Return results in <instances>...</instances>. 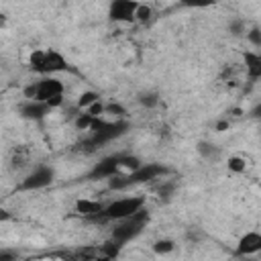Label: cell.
<instances>
[{
	"label": "cell",
	"instance_id": "6da1fadb",
	"mask_svg": "<svg viewBox=\"0 0 261 261\" xmlns=\"http://www.w3.org/2000/svg\"><path fill=\"white\" fill-rule=\"evenodd\" d=\"M167 173H169V167H165L163 163H141L137 169H130L126 173L118 171L116 175L108 177V190L122 192V190H128L133 186L151 184V181H155Z\"/></svg>",
	"mask_w": 261,
	"mask_h": 261
},
{
	"label": "cell",
	"instance_id": "7a4b0ae2",
	"mask_svg": "<svg viewBox=\"0 0 261 261\" xmlns=\"http://www.w3.org/2000/svg\"><path fill=\"white\" fill-rule=\"evenodd\" d=\"M63 92H65V86L59 77L41 75V80H37L35 84H29L22 94L27 100H41V102H47L51 108H59L63 104Z\"/></svg>",
	"mask_w": 261,
	"mask_h": 261
},
{
	"label": "cell",
	"instance_id": "3957f363",
	"mask_svg": "<svg viewBox=\"0 0 261 261\" xmlns=\"http://www.w3.org/2000/svg\"><path fill=\"white\" fill-rule=\"evenodd\" d=\"M29 69L39 75H55L69 71V61L57 49H35L29 55Z\"/></svg>",
	"mask_w": 261,
	"mask_h": 261
},
{
	"label": "cell",
	"instance_id": "277c9868",
	"mask_svg": "<svg viewBox=\"0 0 261 261\" xmlns=\"http://www.w3.org/2000/svg\"><path fill=\"white\" fill-rule=\"evenodd\" d=\"M149 222H151V214H149V210L143 206V208H139L137 212L128 214V216H124V218H120V220H114V228H112L110 237H112L114 241L126 245V243H130L133 239H137V237L147 228Z\"/></svg>",
	"mask_w": 261,
	"mask_h": 261
},
{
	"label": "cell",
	"instance_id": "5b68a950",
	"mask_svg": "<svg viewBox=\"0 0 261 261\" xmlns=\"http://www.w3.org/2000/svg\"><path fill=\"white\" fill-rule=\"evenodd\" d=\"M143 206H145V198L143 196L118 198V200H112V202L104 204L102 212H98L90 222H114V220H120V218L133 214V212H137Z\"/></svg>",
	"mask_w": 261,
	"mask_h": 261
},
{
	"label": "cell",
	"instance_id": "8992f818",
	"mask_svg": "<svg viewBox=\"0 0 261 261\" xmlns=\"http://www.w3.org/2000/svg\"><path fill=\"white\" fill-rule=\"evenodd\" d=\"M130 128V122L126 118H114V120H102V116L94 118L90 124V137L98 147L108 145L114 139H120Z\"/></svg>",
	"mask_w": 261,
	"mask_h": 261
},
{
	"label": "cell",
	"instance_id": "52a82bcc",
	"mask_svg": "<svg viewBox=\"0 0 261 261\" xmlns=\"http://www.w3.org/2000/svg\"><path fill=\"white\" fill-rule=\"evenodd\" d=\"M53 179H55V169L51 165H37L18 181L16 192H37L49 188Z\"/></svg>",
	"mask_w": 261,
	"mask_h": 261
},
{
	"label": "cell",
	"instance_id": "ba28073f",
	"mask_svg": "<svg viewBox=\"0 0 261 261\" xmlns=\"http://www.w3.org/2000/svg\"><path fill=\"white\" fill-rule=\"evenodd\" d=\"M118 171H122V153H112L102 157L98 163H94L88 173L84 175L86 181H100V179H108L112 175H116Z\"/></svg>",
	"mask_w": 261,
	"mask_h": 261
},
{
	"label": "cell",
	"instance_id": "9c48e42d",
	"mask_svg": "<svg viewBox=\"0 0 261 261\" xmlns=\"http://www.w3.org/2000/svg\"><path fill=\"white\" fill-rule=\"evenodd\" d=\"M137 0H110L108 2V18L112 22H135Z\"/></svg>",
	"mask_w": 261,
	"mask_h": 261
},
{
	"label": "cell",
	"instance_id": "30bf717a",
	"mask_svg": "<svg viewBox=\"0 0 261 261\" xmlns=\"http://www.w3.org/2000/svg\"><path fill=\"white\" fill-rule=\"evenodd\" d=\"M51 110L53 108L47 102H41V100H24L22 104H18V114L24 120H33V122H39V120L47 118Z\"/></svg>",
	"mask_w": 261,
	"mask_h": 261
},
{
	"label": "cell",
	"instance_id": "8fae6325",
	"mask_svg": "<svg viewBox=\"0 0 261 261\" xmlns=\"http://www.w3.org/2000/svg\"><path fill=\"white\" fill-rule=\"evenodd\" d=\"M261 251V234L257 232V230H249V232H245L241 239H239V243H237V255L239 257H249V255H255V253H259Z\"/></svg>",
	"mask_w": 261,
	"mask_h": 261
},
{
	"label": "cell",
	"instance_id": "7c38bea8",
	"mask_svg": "<svg viewBox=\"0 0 261 261\" xmlns=\"http://www.w3.org/2000/svg\"><path fill=\"white\" fill-rule=\"evenodd\" d=\"M102 208H104V202H100V200H90V198H80V200H75V204H73V212L77 214V216H82L84 220H92L98 212H102Z\"/></svg>",
	"mask_w": 261,
	"mask_h": 261
},
{
	"label": "cell",
	"instance_id": "4fadbf2b",
	"mask_svg": "<svg viewBox=\"0 0 261 261\" xmlns=\"http://www.w3.org/2000/svg\"><path fill=\"white\" fill-rule=\"evenodd\" d=\"M243 59H245V73L249 82L261 80V55L257 51H245Z\"/></svg>",
	"mask_w": 261,
	"mask_h": 261
},
{
	"label": "cell",
	"instance_id": "5bb4252c",
	"mask_svg": "<svg viewBox=\"0 0 261 261\" xmlns=\"http://www.w3.org/2000/svg\"><path fill=\"white\" fill-rule=\"evenodd\" d=\"M122 243H118V241H114L112 237L108 239V241H104L102 245H100V253H102V259H114V257H118L120 255V251H122Z\"/></svg>",
	"mask_w": 261,
	"mask_h": 261
},
{
	"label": "cell",
	"instance_id": "9a60e30c",
	"mask_svg": "<svg viewBox=\"0 0 261 261\" xmlns=\"http://www.w3.org/2000/svg\"><path fill=\"white\" fill-rule=\"evenodd\" d=\"M96 100H100V94L98 92H94V90H86V92H82L80 96H77V102H75V106L80 108V110H86L90 104H94Z\"/></svg>",
	"mask_w": 261,
	"mask_h": 261
},
{
	"label": "cell",
	"instance_id": "2e32d148",
	"mask_svg": "<svg viewBox=\"0 0 261 261\" xmlns=\"http://www.w3.org/2000/svg\"><path fill=\"white\" fill-rule=\"evenodd\" d=\"M137 100H139V104L145 106V108H155L161 98H159V94H157L155 90H149V92H141Z\"/></svg>",
	"mask_w": 261,
	"mask_h": 261
},
{
	"label": "cell",
	"instance_id": "e0dca14e",
	"mask_svg": "<svg viewBox=\"0 0 261 261\" xmlns=\"http://www.w3.org/2000/svg\"><path fill=\"white\" fill-rule=\"evenodd\" d=\"M94 118L96 116H90L86 110H77V114L73 116V124H75L77 130H90V124H92Z\"/></svg>",
	"mask_w": 261,
	"mask_h": 261
},
{
	"label": "cell",
	"instance_id": "ac0fdd59",
	"mask_svg": "<svg viewBox=\"0 0 261 261\" xmlns=\"http://www.w3.org/2000/svg\"><path fill=\"white\" fill-rule=\"evenodd\" d=\"M151 18H153V10H151V6L139 2L137 10H135V22H139V24H147Z\"/></svg>",
	"mask_w": 261,
	"mask_h": 261
},
{
	"label": "cell",
	"instance_id": "d6986e66",
	"mask_svg": "<svg viewBox=\"0 0 261 261\" xmlns=\"http://www.w3.org/2000/svg\"><path fill=\"white\" fill-rule=\"evenodd\" d=\"M198 153H200L202 157H206V159H216V157L220 155V149H218L216 145H212V143L200 141V143H198Z\"/></svg>",
	"mask_w": 261,
	"mask_h": 261
},
{
	"label": "cell",
	"instance_id": "ffe728a7",
	"mask_svg": "<svg viewBox=\"0 0 261 261\" xmlns=\"http://www.w3.org/2000/svg\"><path fill=\"white\" fill-rule=\"evenodd\" d=\"M173 249H175V243H173L171 239H159V241H155V245H153V251H155L157 255H169Z\"/></svg>",
	"mask_w": 261,
	"mask_h": 261
},
{
	"label": "cell",
	"instance_id": "44dd1931",
	"mask_svg": "<svg viewBox=\"0 0 261 261\" xmlns=\"http://www.w3.org/2000/svg\"><path fill=\"white\" fill-rule=\"evenodd\" d=\"M226 165H228V169H230L232 173H243V171L247 169V161H245L243 157H237V155H232V157H228V161H226Z\"/></svg>",
	"mask_w": 261,
	"mask_h": 261
},
{
	"label": "cell",
	"instance_id": "7402d4cb",
	"mask_svg": "<svg viewBox=\"0 0 261 261\" xmlns=\"http://www.w3.org/2000/svg\"><path fill=\"white\" fill-rule=\"evenodd\" d=\"M218 0H179V4L184 8H210L214 6Z\"/></svg>",
	"mask_w": 261,
	"mask_h": 261
},
{
	"label": "cell",
	"instance_id": "603a6c76",
	"mask_svg": "<svg viewBox=\"0 0 261 261\" xmlns=\"http://www.w3.org/2000/svg\"><path fill=\"white\" fill-rule=\"evenodd\" d=\"M104 114H114V118H124L126 110L118 102H110V104H104Z\"/></svg>",
	"mask_w": 261,
	"mask_h": 261
},
{
	"label": "cell",
	"instance_id": "cb8c5ba5",
	"mask_svg": "<svg viewBox=\"0 0 261 261\" xmlns=\"http://www.w3.org/2000/svg\"><path fill=\"white\" fill-rule=\"evenodd\" d=\"M175 192V181H163L159 188H157V194H159V198L163 200H167V198H171V194Z\"/></svg>",
	"mask_w": 261,
	"mask_h": 261
},
{
	"label": "cell",
	"instance_id": "d4e9b609",
	"mask_svg": "<svg viewBox=\"0 0 261 261\" xmlns=\"http://www.w3.org/2000/svg\"><path fill=\"white\" fill-rule=\"evenodd\" d=\"M86 112H88L90 116H96V118L102 116V114H104V104H102V100H96L94 104H90V106L86 108Z\"/></svg>",
	"mask_w": 261,
	"mask_h": 261
},
{
	"label": "cell",
	"instance_id": "484cf974",
	"mask_svg": "<svg viewBox=\"0 0 261 261\" xmlns=\"http://www.w3.org/2000/svg\"><path fill=\"white\" fill-rule=\"evenodd\" d=\"M247 39L253 43V47H261V33H259V27H251V31L247 33Z\"/></svg>",
	"mask_w": 261,
	"mask_h": 261
},
{
	"label": "cell",
	"instance_id": "4316f807",
	"mask_svg": "<svg viewBox=\"0 0 261 261\" xmlns=\"http://www.w3.org/2000/svg\"><path fill=\"white\" fill-rule=\"evenodd\" d=\"M228 29H230L232 35H243V33H245V22H243V20H232Z\"/></svg>",
	"mask_w": 261,
	"mask_h": 261
},
{
	"label": "cell",
	"instance_id": "83f0119b",
	"mask_svg": "<svg viewBox=\"0 0 261 261\" xmlns=\"http://www.w3.org/2000/svg\"><path fill=\"white\" fill-rule=\"evenodd\" d=\"M14 257H16L14 251H4V249H0V261H10V259H14Z\"/></svg>",
	"mask_w": 261,
	"mask_h": 261
},
{
	"label": "cell",
	"instance_id": "f1b7e54d",
	"mask_svg": "<svg viewBox=\"0 0 261 261\" xmlns=\"http://www.w3.org/2000/svg\"><path fill=\"white\" fill-rule=\"evenodd\" d=\"M230 126V120H220L218 124H216V130L220 133V130H224V128H228Z\"/></svg>",
	"mask_w": 261,
	"mask_h": 261
},
{
	"label": "cell",
	"instance_id": "f546056e",
	"mask_svg": "<svg viewBox=\"0 0 261 261\" xmlns=\"http://www.w3.org/2000/svg\"><path fill=\"white\" fill-rule=\"evenodd\" d=\"M0 220H10V214H8V210L0 208Z\"/></svg>",
	"mask_w": 261,
	"mask_h": 261
},
{
	"label": "cell",
	"instance_id": "4dcf8cb0",
	"mask_svg": "<svg viewBox=\"0 0 261 261\" xmlns=\"http://www.w3.org/2000/svg\"><path fill=\"white\" fill-rule=\"evenodd\" d=\"M0 27H6V14H0Z\"/></svg>",
	"mask_w": 261,
	"mask_h": 261
}]
</instances>
